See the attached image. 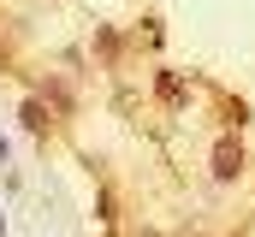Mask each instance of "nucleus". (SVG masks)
<instances>
[{
    "instance_id": "obj_1",
    "label": "nucleus",
    "mask_w": 255,
    "mask_h": 237,
    "mask_svg": "<svg viewBox=\"0 0 255 237\" xmlns=\"http://www.w3.org/2000/svg\"><path fill=\"white\" fill-rule=\"evenodd\" d=\"M214 172H226V178L238 172V148H232V142H226V148H220V166H214Z\"/></svg>"
}]
</instances>
